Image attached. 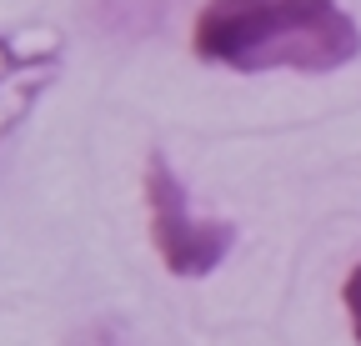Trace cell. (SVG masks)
I'll use <instances>...</instances> for the list:
<instances>
[{
    "mask_svg": "<svg viewBox=\"0 0 361 346\" xmlns=\"http://www.w3.org/2000/svg\"><path fill=\"white\" fill-rule=\"evenodd\" d=\"M191 46L206 66L241 75H326L361 56V25L336 0H206Z\"/></svg>",
    "mask_w": 361,
    "mask_h": 346,
    "instance_id": "6da1fadb",
    "label": "cell"
},
{
    "mask_svg": "<svg viewBox=\"0 0 361 346\" xmlns=\"http://www.w3.org/2000/svg\"><path fill=\"white\" fill-rule=\"evenodd\" d=\"M146 216H151V241H156V256L166 261L171 276L180 281H196V276H211L226 251L236 241V226L231 221H216V216H201L191 206V191L186 181L171 171V161L161 151L146 156Z\"/></svg>",
    "mask_w": 361,
    "mask_h": 346,
    "instance_id": "7a4b0ae2",
    "label": "cell"
},
{
    "mask_svg": "<svg viewBox=\"0 0 361 346\" xmlns=\"http://www.w3.org/2000/svg\"><path fill=\"white\" fill-rule=\"evenodd\" d=\"M61 75V51H25L11 35H0V141L30 116L45 85Z\"/></svg>",
    "mask_w": 361,
    "mask_h": 346,
    "instance_id": "3957f363",
    "label": "cell"
},
{
    "mask_svg": "<svg viewBox=\"0 0 361 346\" xmlns=\"http://www.w3.org/2000/svg\"><path fill=\"white\" fill-rule=\"evenodd\" d=\"M341 301H346V316H351V336H356V346H361V261L346 271V281H341Z\"/></svg>",
    "mask_w": 361,
    "mask_h": 346,
    "instance_id": "277c9868",
    "label": "cell"
}]
</instances>
